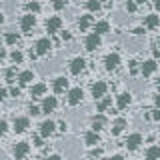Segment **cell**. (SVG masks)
I'll return each instance as SVG.
<instances>
[{
    "mask_svg": "<svg viewBox=\"0 0 160 160\" xmlns=\"http://www.w3.org/2000/svg\"><path fill=\"white\" fill-rule=\"evenodd\" d=\"M44 92H46V84H42V82H40V84H34V86H32V90H30V96H42V94Z\"/></svg>",
    "mask_w": 160,
    "mask_h": 160,
    "instance_id": "obj_24",
    "label": "cell"
},
{
    "mask_svg": "<svg viewBox=\"0 0 160 160\" xmlns=\"http://www.w3.org/2000/svg\"><path fill=\"white\" fill-rule=\"evenodd\" d=\"M158 48H160V38H158Z\"/></svg>",
    "mask_w": 160,
    "mask_h": 160,
    "instance_id": "obj_50",
    "label": "cell"
},
{
    "mask_svg": "<svg viewBox=\"0 0 160 160\" xmlns=\"http://www.w3.org/2000/svg\"><path fill=\"white\" fill-rule=\"evenodd\" d=\"M154 106H156V110H160V96L154 98Z\"/></svg>",
    "mask_w": 160,
    "mask_h": 160,
    "instance_id": "obj_44",
    "label": "cell"
},
{
    "mask_svg": "<svg viewBox=\"0 0 160 160\" xmlns=\"http://www.w3.org/2000/svg\"><path fill=\"white\" fill-rule=\"evenodd\" d=\"M6 78H8V82H12V78H14V68H10L8 72H6Z\"/></svg>",
    "mask_w": 160,
    "mask_h": 160,
    "instance_id": "obj_39",
    "label": "cell"
},
{
    "mask_svg": "<svg viewBox=\"0 0 160 160\" xmlns=\"http://www.w3.org/2000/svg\"><path fill=\"white\" fill-rule=\"evenodd\" d=\"M154 6H156V8L160 10V0H156V2H154Z\"/></svg>",
    "mask_w": 160,
    "mask_h": 160,
    "instance_id": "obj_47",
    "label": "cell"
},
{
    "mask_svg": "<svg viewBox=\"0 0 160 160\" xmlns=\"http://www.w3.org/2000/svg\"><path fill=\"white\" fill-rule=\"evenodd\" d=\"M124 144H126V148H128V150H136L140 144H142V136H140V134H130Z\"/></svg>",
    "mask_w": 160,
    "mask_h": 160,
    "instance_id": "obj_11",
    "label": "cell"
},
{
    "mask_svg": "<svg viewBox=\"0 0 160 160\" xmlns=\"http://www.w3.org/2000/svg\"><path fill=\"white\" fill-rule=\"evenodd\" d=\"M84 142L88 144V146H96V144L100 142V136H98V132H86V136H84Z\"/></svg>",
    "mask_w": 160,
    "mask_h": 160,
    "instance_id": "obj_22",
    "label": "cell"
},
{
    "mask_svg": "<svg viewBox=\"0 0 160 160\" xmlns=\"http://www.w3.org/2000/svg\"><path fill=\"white\" fill-rule=\"evenodd\" d=\"M34 144H36V146H42V136H36V138H34Z\"/></svg>",
    "mask_w": 160,
    "mask_h": 160,
    "instance_id": "obj_42",
    "label": "cell"
},
{
    "mask_svg": "<svg viewBox=\"0 0 160 160\" xmlns=\"http://www.w3.org/2000/svg\"><path fill=\"white\" fill-rule=\"evenodd\" d=\"M82 98H84L82 88H70L68 90V104H70V106H76V104H80V102H82Z\"/></svg>",
    "mask_w": 160,
    "mask_h": 160,
    "instance_id": "obj_1",
    "label": "cell"
},
{
    "mask_svg": "<svg viewBox=\"0 0 160 160\" xmlns=\"http://www.w3.org/2000/svg\"><path fill=\"white\" fill-rule=\"evenodd\" d=\"M18 38H20V36H18V34H14V32H8V34H6V42H8V44H16Z\"/></svg>",
    "mask_w": 160,
    "mask_h": 160,
    "instance_id": "obj_28",
    "label": "cell"
},
{
    "mask_svg": "<svg viewBox=\"0 0 160 160\" xmlns=\"http://www.w3.org/2000/svg\"><path fill=\"white\" fill-rule=\"evenodd\" d=\"M54 130H56V124L52 122V120H44L42 124H40V136L42 138H48L54 134Z\"/></svg>",
    "mask_w": 160,
    "mask_h": 160,
    "instance_id": "obj_4",
    "label": "cell"
},
{
    "mask_svg": "<svg viewBox=\"0 0 160 160\" xmlns=\"http://www.w3.org/2000/svg\"><path fill=\"white\" fill-rule=\"evenodd\" d=\"M104 124H106V118H104L102 114L94 116V118H92V132H100V130L104 128Z\"/></svg>",
    "mask_w": 160,
    "mask_h": 160,
    "instance_id": "obj_19",
    "label": "cell"
},
{
    "mask_svg": "<svg viewBox=\"0 0 160 160\" xmlns=\"http://www.w3.org/2000/svg\"><path fill=\"white\" fill-rule=\"evenodd\" d=\"M56 98L54 96H46L42 100V106H40V110H42V112H54V108H56Z\"/></svg>",
    "mask_w": 160,
    "mask_h": 160,
    "instance_id": "obj_12",
    "label": "cell"
},
{
    "mask_svg": "<svg viewBox=\"0 0 160 160\" xmlns=\"http://www.w3.org/2000/svg\"><path fill=\"white\" fill-rule=\"evenodd\" d=\"M10 94H12L14 98H18V96H20V88H18V86H12V88H10Z\"/></svg>",
    "mask_w": 160,
    "mask_h": 160,
    "instance_id": "obj_35",
    "label": "cell"
},
{
    "mask_svg": "<svg viewBox=\"0 0 160 160\" xmlns=\"http://www.w3.org/2000/svg\"><path fill=\"white\" fill-rule=\"evenodd\" d=\"M26 8H28V12L32 14V12H38V10H40V4H38V2H28Z\"/></svg>",
    "mask_w": 160,
    "mask_h": 160,
    "instance_id": "obj_30",
    "label": "cell"
},
{
    "mask_svg": "<svg viewBox=\"0 0 160 160\" xmlns=\"http://www.w3.org/2000/svg\"><path fill=\"white\" fill-rule=\"evenodd\" d=\"M34 48H36V50H34V52H36V56H44V54L50 52V48H52V42H50L48 38H40Z\"/></svg>",
    "mask_w": 160,
    "mask_h": 160,
    "instance_id": "obj_2",
    "label": "cell"
},
{
    "mask_svg": "<svg viewBox=\"0 0 160 160\" xmlns=\"http://www.w3.org/2000/svg\"><path fill=\"white\" fill-rule=\"evenodd\" d=\"M4 58H6V50H4V48H0V62H2Z\"/></svg>",
    "mask_w": 160,
    "mask_h": 160,
    "instance_id": "obj_43",
    "label": "cell"
},
{
    "mask_svg": "<svg viewBox=\"0 0 160 160\" xmlns=\"http://www.w3.org/2000/svg\"><path fill=\"white\" fill-rule=\"evenodd\" d=\"M106 90H108L106 82H102V80L94 82V84H92V96H94V100H102L104 94H106Z\"/></svg>",
    "mask_w": 160,
    "mask_h": 160,
    "instance_id": "obj_3",
    "label": "cell"
},
{
    "mask_svg": "<svg viewBox=\"0 0 160 160\" xmlns=\"http://www.w3.org/2000/svg\"><path fill=\"white\" fill-rule=\"evenodd\" d=\"M126 120H124V118H116V120H114V124H112V134H114V136H118V134H122L124 132V128H126Z\"/></svg>",
    "mask_w": 160,
    "mask_h": 160,
    "instance_id": "obj_16",
    "label": "cell"
},
{
    "mask_svg": "<svg viewBox=\"0 0 160 160\" xmlns=\"http://www.w3.org/2000/svg\"><path fill=\"white\" fill-rule=\"evenodd\" d=\"M110 160H124V158L120 156V154H116V156H112V158H110Z\"/></svg>",
    "mask_w": 160,
    "mask_h": 160,
    "instance_id": "obj_46",
    "label": "cell"
},
{
    "mask_svg": "<svg viewBox=\"0 0 160 160\" xmlns=\"http://www.w3.org/2000/svg\"><path fill=\"white\" fill-rule=\"evenodd\" d=\"M110 32V24L106 22V20H100V22L94 24V34H98V36H102V34Z\"/></svg>",
    "mask_w": 160,
    "mask_h": 160,
    "instance_id": "obj_17",
    "label": "cell"
},
{
    "mask_svg": "<svg viewBox=\"0 0 160 160\" xmlns=\"http://www.w3.org/2000/svg\"><path fill=\"white\" fill-rule=\"evenodd\" d=\"M28 110H30V114H32V116H36V114H40V112H42V110H40L38 106H30Z\"/></svg>",
    "mask_w": 160,
    "mask_h": 160,
    "instance_id": "obj_38",
    "label": "cell"
},
{
    "mask_svg": "<svg viewBox=\"0 0 160 160\" xmlns=\"http://www.w3.org/2000/svg\"><path fill=\"white\" fill-rule=\"evenodd\" d=\"M158 24H160V16H156V14H148L144 18V26L146 28H156Z\"/></svg>",
    "mask_w": 160,
    "mask_h": 160,
    "instance_id": "obj_21",
    "label": "cell"
},
{
    "mask_svg": "<svg viewBox=\"0 0 160 160\" xmlns=\"http://www.w3.org/2000/svg\"><path fill=\"white\" fill-rule=\"evenodd\" d=\"M130 72H132V74L138 72V62H136V60H132V62H130Z\"/></svg>",
    "mask_w": 160,
    "mask_h": 160,
    "instance_id": "obj_34",
    "label": "cell"
},
{
    "mask_svg": "<svg viewBox=\"0 0 160 160\" xmlns=\"http://www.w3.org/2000/svg\"><path fill=\"white\" fill-rule=\"evenodd\" d=\"M90 24H92V16H90V14H84V16L78 18V26H80V30H86Z\"/></svg>",
    "mask_w": 160,
    "mask_h": 160,
    "instance_id": "obj_25",
    "label": "cell"
},
{
    "mask_svg": "<svg viewBox=\"0 0 160 160\" xmlns=\"http://www.w3.org/2000/svg\"><path fill=\"white\" fill-rule=\"evenodd\" d=\"M84 46H86V50H90V52H92V50H96L98 46H100V36L98 34H88L86 36V40H84Z\"/></svg>",
    "mask_w": 160,
    "mask_h": 160,
    "instance_id": "obj_9",
    "label": "cell"
},
{
    "mask_svg": "<svg viewBox=\"0 0 160 160\" xmlns=\"http://www.w3.org/2000/svg\"><path fill=\"white\" fill-rule=\"evenodd\" d=\"M130 102H132V96H130L128 92L118 94V98H116V106H118V108H126Z\"/></svg>",
    "mask_w": 160,
    "mask_h": 160,
    "instance_id": "obj_18",
    "label": "cell"
},
{
    "mask_svg": "<svg viewBox=\"0 0 160 160\" xmlns=\"http://www.w3.org/2000/svg\"><path fill=\"white\" fill-rule=\"evenodd\" d=\"M146 160H160V146H150L146 150Z\"/></svg>",
    "mask_w": 160,
    "mask_h": 160,
    "instance_id": "obj_23",
    "label": "cell"
},
{
    "mask_svg": "<svg viewBox=\"0 0 160 160\" xmlns=\"http://www.w3.org/2000/svg\"><path fill=\"white\" fill-rule=\"evenodd\" d=\"M100 156H102V150H100V148H96V150H92V152H90V158H100Z\"/></svg>",
    "mask_w": 160,
    "mask_h": 160,
    "instance_id": "obj_32",
    "label": "cell"
},
{
    "mask_svg": "<svg viewBox=\"0 0 160 160\" xmlns=\"http://www.w3.org/2000/svg\"><path fill=\"white\" fill-rule=\"evenodd\" d=\"M84 68H86V60H84L82 56L72 58V62H70V72H72V74H80Z\"/></svg>",
    "mask_w": 160,
    "mask_h": 160,
    "instance_id": "obj_8",
    "label": "cell"
},
{
    "mask_svg": "<svg viewBox=\"0 0 160 160\" xmlns=\"http://www.w3.org/2000/svg\"><path fill=\"white\" fill-rule=\"evenodd\" d=\"M32 80H34V72H32V70H24V72L18 74V82L20 84H30Z\"/></svg>",
    "mask_w": 160,
    "mask_h": 160,
    "instance_id": "obj_20",
    "label": "cell"
},
{
    "mask_svg": "<svg viewBox=\"0 0 160 160\" xmlns=\"http://www.w3.org/2000/svg\"><path fill=\"white\" fill-rule=\"evenodd\" d=\"M52 88H54V92H56V94H60V92H64V90H68V80L64 78V76H58L56 80H54Z\"/></svg>",
    "mask_w": 160,
    "mask_h": 160,
    "instance_id": "obj_14",
    "label": "cell"
},
{
    "mask_svg": "<svg viewBox=\"0 0 160 160\" xmlns=\"http://www.w3.org/2000/svg\"><path fill=\"white\" fill-rule=\"evenodd\" d=\"M28 152H30V144L28 142H16V146H14V158L16 160H22Z\"/></svg>",
    "mask_w": 160,
    "mask_h": 160,
    "instance_id": "obj_6",
    "label": "cell"
},
{
    "mask_svg": "<svg viewBox=\"0 0 160 160\" xmlns=\"http://www.w3.org/2000/svg\"><path fill=\"white\" fill-rule=\"evenodd\" d=\"M156 70V60H146V62H142V66H140V72L144 74V76H150V74Z\"/></svg>",
    "mask_w": 160,
    "mask_h": 160,
    "instance_id": "obj_15",
    "label": "cell"
},
{
    "mask_svg": "<svg viewBox=\"0 0 160 160\" xmlns=\"http://www.w3.org/2000/svg\"><path fill=\"white\" fill-rule=\"evenodd\" d=\"M118 64H120V56L116 52H110L108 56L104 58V68H106V70H116Z\"/></svg>",
    "mask_w": 160,
    "mask_h": 160,
    "instance_id": "obj_5",
    "label": "cell"
},
{
    "mask_svg": "<svg viewBox=\"0 0 160 160\" xmlns=\"http://www.w3.org/2000/svg\"><path fill=\"white\" fill-rule=\"evenodd\" d=\"M72 36H70V32H62V40H70Z\"/></svg>",
    "mask_w": 160,
    "mask_h": 160,
    "instance_id": "obj_45",
    "label": "cell"
},
{
    "mask_svg": "<svg viewBox=\"0 0 160 160\" xmlns=\"http://www.w3.org/2000/svg\"><path fill=\"white\" fill-rule=\"evenodd\" d=\"M6 130H8V122H6V120H0V136H4Z\"/></svg>",
    "mask_w": 160,
    "mask_h": 160,
    "instance_id": "obj_31",
    "label": "cell"
},
{
    "mask_svg": "<svg viewBox=\"0 0 160 160\" xmlns=\"http://www.w3.org/2000/svg\"><path fill=\"white\" fill-rule=\"evenodd\" d=\"M46 160H62V156H60V154H52V156H48Z\"/></svg>",
    "mask_w": 160,
    "mask_h": 160,
    "instance_id": "obj_41",
    "label": "cell"
},
{
    "mask_svg": "<svg viewBox=\"0 0 160 160\" xmlns=\"http://www.w3.org/2000/svg\"><path fill=\"white\" fill-rule=\"evenodd\" d=\"M60 26H62V18H60V16H52V18L46 20V32H48V34L58 32Z\"/></svg>",
    "mask_w": 160,
    "mask_h": 160,
    "instance_id": "obj_7",
    "label": "cell"
},
{
    "mask_svg": "<svg viewBox=\"0 0 160 160\" xmlns=\"http://www.w3.org/2000/svg\"><path fill=\"white\" fill-rule=\"evenodd\" d=\"M150 120H160V110L154 108V110H152V114H150Z\"/></svg>",
    "mask_w": 160,
    "mask_h": 160,
    "instance_id": "obj_36",
    "label": "cell"
},
{
    "mask_svg": "<svg viewBox=\"0 0 160 160\" xmlns=\"http://www.w3.org/2000/svg\"><path fill=\"white\" fill-rule=\"evenodd\" d=\"M10 58H12V62H16V64H18V62H22V58H24V56H22V52L14 50V52L10 54Z\"/></svg>",
    "mask_w": 160,
    "mask_h": 160,
    "instance_id": "obj_29",
    "label": "cell"
},
{
    "mask_svg": "<svg viewBox=\"0 0 160 160\" xmlns=\"http://www.w3.org/2000/svg\"><path fill=\"white\" fill-rule=\"evenodd\" d=\"M26 128H28V118H24V116L14 118V132H16V134L26 132Z\"/></svg>",
    "mask_w": 160,
    "mask_h": 160,
    "instance_id": "obj_13",
    "label": "cell"
},
{
    "mask_svg": "<svg viewBox=\"0 0 160 160\" xmlns=\"http://www.w3.org/2000/svg\"><path fill=\"white\" fill-rule=\"evenodd\" d=\"M4 22V16H2V14H0V24H2Z\"/></svg>",
    "mask_w": 160,
    "mask_h": 160,
    "instance_id": "obj_48",
    "label": "cell"
},
{
    "mask_svg": "<svg viewBox=\"0 0 160 160\" xmlns=\"http://www.w3.org/2000/svg\"><path fill=\"white\" fill-rule=\"evenodd\" d=\"M110 104H112V98H108V96H106V98H102V100L98 102V106H96V108H98V112H104V110H106Z\"/></svg>",
    "mask_w": 160,
    "mask_h": 160,
    "instance_id": "obj_27",
    "label": "cell"
},
{
    "mask_svg": "<svg viewBox=\"0 0 160 160\" xmlns=\"http://www.w3.org/2000/svg\"><path fill=\"white\" fill-rule=\"evenodd\" d=\"M156 84H158V86H160V78H158V80H156Z\"/></svg>",
    "mask_w": 160,
    "mask_h": 160,
    "instance_id": "obj_49",
    "label": "cell"
},
{
    "mask_svg": "<svg viewBox=\"0 0 160 160\" xmlns=\"http://www.w3.org/2000/svg\"><path fill=\"white\" fill-rule=\"evenodd\" d=\"M34 24H36V18H34L32 14H26V16H22V20H20V28H22L24 32H30V30L34 28Z\"/></svg>",
    "mask_w": 160,
    "mask_h": 160,
    "instance_id": "obj_10",
    "label": "cell"
},
{
    "mask_svg": "<svg viewBox=\"0 0 160 160\" xmlns=\"http://www.w3.org/2000/svg\"><path fill=\"white\" fill-rule=\"evenodd\" d=\"M86 8L90 10V12H98V10L102 8V4H100L98 0H88V2H86Z\"/></svg>",
    "mask_w": 160,
    "mask_h": 160,
    "instance_id": "obj_26",
    "label": "cell"
},
{
    "mask_svg": "<svg viewBox=\"0 0 160 160\" xmlns=\"http://www.w3.org/2000/svg\"><path fill=\"white\" fill-rule=\"evenodd\" d=\"M6 94H8V92H6V88H2V86H0V102H2V100L6 98Z\"/></svg>",
    "mask_w": 160,
    "mask_h": 160,
    "instance_id": "obj_40",
    "label": "cell"
},
{
    "mask_svg": "<svg viewBox=\"0 0 160 160\" xmlns=\"http://www.w3.org/2000/svg\"><path fill=\"white\" fill-rule=\"evenodd\" d=\"M64 6H66V2H62V0H56V2H54V8L56 10H62Z\"/></svg>",
    "mask_w": 160,
    "mask_h": 160,
    "instance_id": "obj_37",
    "label": "cell"
},
{
    "mask_svg": "<svg viewBox=\"0 0 160 160\" xmlns=\"http://www.w3.org/2000/svg\"><path fill=\"white\" fill-rule=\"evenodd\" d=\"M136 8H138V4H136V2H126V10H128V12H134Z\"/></svg>",
    "mask_w": 160,
    "mask_h": 160,
    "instance_id": "obj_33",
    "label": "cell"
}]
</instances>
